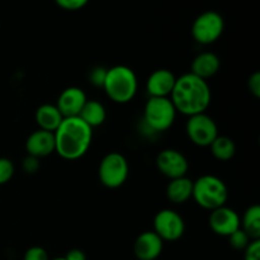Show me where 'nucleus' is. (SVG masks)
Instances as JSON below:
<instances>
[{"instance_id":"1","label":"nucleus","mask_w":260,"mask_h":260,"mask_svg":"<svg viewBox=\"0 0 260 260\" xmlns=\"http://www.w3.org/2000/svg\"><path fill=\"white\" fill-rule=\"evenodd\" d=\"M211 98L212 93L207 81L192 73L183 74L177 78L170 94V101L177 112L188 117L206 113L211 104Z\"/></svg>"},{"instance_id":"2","label":"nucleus","mask_w":260,"mask_h":260,"mask_svg":"<svg viewBox=\"0 0 260 260\" xmlns=\"http://www.w3.org/2000/svg\"><path fill=\"white\" fill-rule=\"evenodd\" d=\"M55 135V152L65 160H78L88 152L93 140V128L79 117L65 118Z\"/></svg>"},{"instance_id":"3","label":"nucleus","mask_w":260,"mask_h":260,"mask_svg":"<svg viewBox=\"0 0 260 260\" xmlns=\"http://www.w3.org/2000/svg\"><path fill=\"white\" fill-rule=\"evenodd\" d=\"M139 81L135 71L124 65H117L108 69L103 89L112 102L126 104L135 98Z\"/></svg>"},{"instance_id":"4","label":"nucleus","mask_w":260,"mask_h":260,"mask_svg":"<svg viewBox=\"0 0 260 260\" xmlns=\"http://www.w3.org/2000/svg\"><path fill=\"white\" fill-rule=\"evenodd\" d=\"M192 198L198 206L208 211L226 206L229 190L225 182L215 175H202L193 182Z\"/></svg>"},{"instance_id":"5","label":"nucleus","mask_w":260,"mask_h":260,"mask_svg":"<svg viewBox=\"0 0 260 260\" xmlns=\"http://www.w3.org/2000/svg\"><path fill=\"white\" fill-rule=\"evenodd\" d=\"M177 109L170 98H150L145 104L144 119L156 132H164L173 126Z\"/></svg>"},{"instance_id":"6","label":"nucleus","mask_w":260,"mask_h":260,"mask_svg":"<svg viewBox=\"0 0 260 260\" xmlns=\"http://www.w3.org/2000/svg\"><path fill=\"white\" fill-rule=\"evenodd\" d=\"M128 161L119 152H109L99 164V180L104 187L109 189L122 187L128 178Z\"/></svg>"},{"instance_id":"7","label":"nucleus","mask_w":260,"mask_h":260,"mask_svg":"<svg viewBox=\"0 0 260 260\" xmlns=\"http://www.w3.org/2000/svg\"><path fill=\"white\" fill-rule=\"evenodd\" d=\"M225 22L220 13L208 10L196 18L192 25V36L201 45H211L222 36Z\"/></svg>"},{"instance_id":"8","label":"nucleus","mask_w":260,"mask_h":260,"mask_svg":"<svg viewBox=\"0 0 260 260\" xmlns=\"http://www.w3.org/2000/svg\"><path fill=\"white\" fill-rule=\"evenodd\" d=\"M185 131L190 141L200 147H210L218 136L217 124L207 113L188 117Z\"/></svg>"},{"instance_id":"9","label":"nucleus","mask_w":260,"mask_h":260,"mask_svg":"<svg viewBox=\"0 0 260 260\" xmlns=\"http://www.w3.org/2000/svg\"><path fill=\"white\" fill-rule=\"evenodd\" d=\"M152 231L162 241H177L184 235L185 222L177 211L164 208L155 215Z\"/></svg>"},{"instance_id":"10","label":"nucleus","mask_w":260,"mask_h":260,"mask_svg":"<svg viewBox=\"0 0 260 260\" xmlns=\"http://www.w3.org/2000/svg\"><path fill=\"white\" fill-rule=\"evenodd\" d=\"M156 167L162 175L172 180L185 177L189 169V162L178 150L165 149L157 155Z\"/></svg>"},{"instance_id":"11","label":"nucleus","mask_w":260,"mask_h":260,"mask_svg":"<svg viewBox=\"0 0 260 260\" xmlns=\"http://www.w3.org/2000/svg\"><path fill=\"white\" fill-rule=\"evenodd\" d=\"M208 223L216 235L229 238L231 234L240 229V216L233 208L222 206L211 211Z\"/></svg>"},{"instance_id":"12","label":"nucleus","mask_w":260,"mask_h":260,"mask_svg":"<svg viewBox=\"0 0 260 260\" xmlns=\"http://www.w3.org/2000/svg\"><path fill=\"white\" fill-rule=\"evenodd\" d=\"M86 101H88V98H86V94L83 89L78 88V86H69L61 91L56 107L61 112L63 118L79 117Z\"/></svg>"},{"instance_id":"13","label":"nucleus","mask_w":260,"mask_h":260,"mask_svg":"<svg viewBox=\"0 0 260 260\" xmlns=\"http://www.w3.org/2000/svg\"><path fill=\"white\" fill-rule=\"evenodd\" d=\"M177 76L168 69H157L150 74L146 81V90L150 98H170Z\"/></svg>"},{"instance_id":"14","label":"nucleus","mask_w":260,"mask_h":260,"mask_svg":"<svg viewBox=\"0 0 260 260\" xmlns=\"http://www.w3.org/2000/svg\"><path fill=\"white\" fill-rule=\"evenodd\" d=\"M162 248L164 241L154 231H145L135 240L134 253L139 260H155L159 258Z\"/></svg>"},{"instance_id":"15","label":"nucleus","mask_w":260,"mask_h":260,"mask_svg":"<svg viewBox=\"0 0 260 260\" xmlns=\"http://www.w3.org/2000/svg\"><path fill=\"white\" fill-rule=\"evenodd\" d=\"M27 154L37 159L46 157L55 152V135L53 132L43 131L38 128L32 132L25 141Z\"/></svg>"},{"instance_id":"16","label":"nucleus","mask_w":260,"mask_h":260,"mask_svg":"<svg viewBox=\"0 0 260 260\" xmlns=\"http://www.w3.org/2000/svg\"><path fill=\"white\" fill-rule=\"evenodd\" d=\"M221 68V61L216 53L206 51L201 52L192 61V70L190 73L194 74L198 78L207 81L208 79L215 76Z\"/></svg>"},{"instance_id":"17","label":"nucleus","mask_w":260,"mask_h":260,"mask_svg":"<svg viewBox=\"0 0 260 260\" xmlns=\"http://www.w3.org/2000/svg\"><path fill=\"white\" fill-rule=\"evenodd\" d=\"M36 122L40 129L48 132H55L62 123L63 116L56 104H42L36 111Z\"/></svg>"},{"instance_id":"18","label":"nucleus","mask_w":260,"mask_h":260,"mask_svg":"<svg viewBox=\"0 0 260 260\" xmlns=\"http://www.w3.org/2000/svg\"><path fill=\"white\" fill-rule=\"evenodd\" d=\"M193 180L182 177L172 179L167 187V197L174 205H183L192 198Z\"/></svg>"},{"instance_id":"19","label":"nucleus","mask_w":260,"mask_h":260,"mask_svg":"<svg viewBox=\"0 0 260 260\" xmlns=\"http://www.w3.org/2000/svg\"><path fill=\"white\" fill-rule=\"evenodd\" d=\"M79 118L88 124L90 128L99 127L106 122L107 111L103 104L98 101H86L85 106L81 109Z\"/></svg>"},{"instance_id":"20","label":"nucleus","mask_w":260,"mask_h":260,"mask_svg":"<svg viewBox=\"0 0 260 260\" xmlns=\"http://www.w3.org/2000/svg\"><path fill=\"white\" fill-rule=\"evenodd\" d=\"M240 229L248 234L251 240L260 239V207L258 205L250 206L240 218Z\"/></svg>"},{"instance_id":"21","label":"nucleus","mask_w":260,"mask_h":260,"mask_svg":"<svg viewBox=\"0 0 260 260\" xmlns=\"http://www.w3.org/2000/svg\"><path fill=\"white\" fill-rule=\"evenodd\" d=\"M211 152L220 161H229L236 154V145L233 139L218 135L215 141L210 145Z\"/></svg>"},{"instance_id":"22","label":"nucleus","mask_w":260,"mask_h":260,"mask_svg":"<svg viewBox=\"0 0 260 260\" xmlns=\"http://www.w3.org/2000/svg\"><path fill=\"white\" fill-rule=\"evenodd\" d=\"M250 241L251 239L249 238L248 234L241 230V229H239V230H236L235 233L229 236V243L235 250H245L246 246L250 244Z\"/></svg>"},{"instance_id":"23","label":"nucleus","mask_w":260,"mask_h":260,"mask_svg":"<svg viewBox=\"0 0 260 260\" xmlns=\"http://www.w3.org/2000/svg\"><path fill=\"white\" fill-rule=\"evenodd\" d=\"M14 175V164L8 157H0V185L7 184Z\"/></svg>"},{"instance_id":"24","label":"nucleus","mask_w":260,"mask_h":260,"mask_svg":"<svg viewBox=\"0 0 260 260\" xmlns=\"http://www.w3.org/2000/svg\"><path fill=\"white\" fill-rule=\"evenodd\" d=\"M107 71H108V69L103 68V66H95L94 69H91V71L89 73V81H90L91 85L103 88L104 80H106L107 76Z\"/></svg>"},{"instance_id":"25","label":"nucleus","mask_w":260,"mask_h":260,"mask_svg":"<svg viewBox=\"0 0 260 260\" xmlns=\"http://www.w3.org/2000/svg\"><path fill=\"white\" fill-rule=\"evenodd\" d=\"M55 3L61 9L74 12V10H79L85 7L89 0H55Z\"/></svg>"},{"instance_id":"26","label":"nucleus","mask_w":260,"mask_h":260,"mask_svg":"<svg viewBox=\"0 0 260 260\" xmlns=\"http://www.w3.org/2000/svg\"><path fill=\"white\" fill-rule=\"evenodd\" d=\"M23 260H50L47 251L41 246H32L24 253Z\"/></svg>"},{"instance_id":"27","label":"nucleus","mask_w":260,"mask_h":260,"mask_svg":"<svg viewBox=\"0 0 260 260\" xmlns=\"http://www.w3.org/2000/svg\"><path fill=\"white\" fill-rule=\"evenodd\" d=\"M22 169L27 174H35V173H37L40 170V159L28 155V156H25L23 159Z\"/></svg>"},{"instance_id":"28","label":"nucleus","mask_w":260,"mask_h":260,"mask_svg":"<svg viewBox=\"0 0 260 260\" xmlns=\"http://www.w3.org/2000/svg\"><path fill=\"white\" fill-rule=\"evenodd\" d=\"M244 260H259L260 259V239L259 240H251L250 244L246 246Z\"/></svg>"},{"instance_id":"29","label":"nucleus","mask_w":260,"mask_h":260,"mask_svg":"<svg viewBox=\"0 0 260 260\" xmlns=\"http://www.w3.org/2000/svg\"><path fill=\"white\" fill-rule=\"evenodd\" d=\"M248 89L255 98H260V73L258 71L249 76Z\"/></svg>"},{"instance_id":"30","label":"nucleus","mask_w":260,"mask_h":260,"mask_svg":"<svg viewBox=\"0 0 260 260\" xmlns=\"http://www.w3.org/2000/svg\"><path fill=\"white\" fill-rule=\"evenodd\" d=\"M63 258L66 260H86V255L80 249H73V250L68 251V254Z\"/></svg>"},{"instance_id":"31","label":"nucleus","mask_w":260,"mask_h":260,"mask_svg":"<svg viewBox=\"0 0 260 260\" xmlns=\"http://www.w3.org/2000/svg\"><path fill=\"white\" fill-rule=\"evenodd\" d=\"M52 260H66V259L63 258V256H61V258H55V259H52Z\"/></svg>"}]
</instances>
